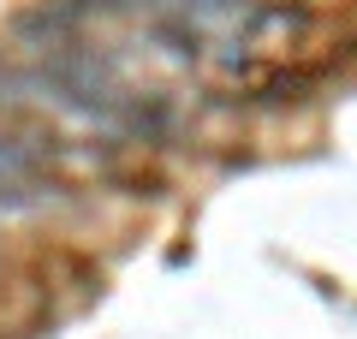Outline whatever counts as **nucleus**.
I'll list each match as a JSON object with an SVG mask.
<instances>
[{
	"label": "nucleus",
	"instance_id": "obj_1",
	"mask_svg": "<svg viewBox=\"0 0 357 339\" xmlns=\"http://www.w3.org/2000/svg\"><path fill=\"white\" fill-rule=\"evenodd\" d=\"M24 84L42 89V101L66 107L72 119L107 131V137H161L167 119H173L167 101L131 89L107 60H96V54H84V48H54L48 60L30 66Z\"/></svg>",
	"mask_w": 357,
	"mask_h": 339
},
{
	"label": "nucleus",
	"instance_id": "obj_2",
	"mask_svg": "<svg viewBox=\"0 0 357 339\" xmlns=\"http://www.w3.org/2000/svg\"><path fill=\"white\" fill-rule=\"evenodd\" d=\"M280 6L268 0H155L149 36L178 66H238L268 24H280Z\"/></svg>",
	"mask_w": 357,
	"mask_h": 339
},
{
	"label": "nucleus",
	"instance_id": "obj_3",
	"mask_svg": "<svg viewBox=\"0 0 357 339\" xmlns=\"http://www.w3.org/2000/svg\"><path fill=\"white\" fill-rule=\"evenodd\" d=\"M48 173H42V161L24 149V143L0 137V209H36V202H48Z\"/></svg>",
	"mask_w": 357,
	"mask_h": 339
}]
</instances>
